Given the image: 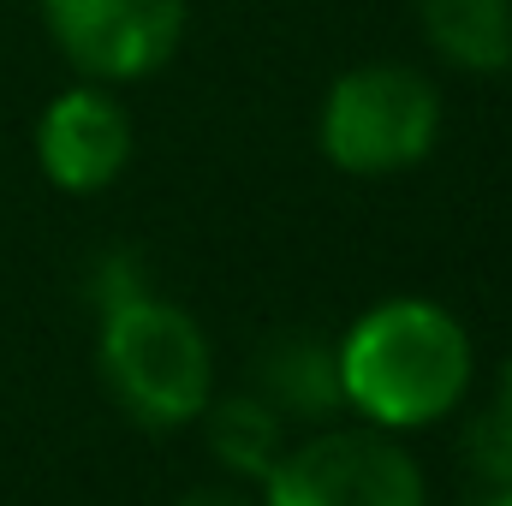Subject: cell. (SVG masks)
Segmentation results:
<instances>
[{
    "mask_svg": "<svg viewBox=\"0 0 512 506\" xmlns=\"http://www.w3.org/2000/svg\"><path fill=\"white\" fill-rule=\"evenodd\" d=\"M340 399L387 435L429 429L459 411L477 376L465 322L435 298H382L340 340Z\"/></svg>",
    "mask_w": 512,
    "mask_h": 506,
    "instance_id": "cell-1",
    "label": "cell"
},
{
    "mask_svg": "<svg viewBox=\"0 0 512 506\" xmlns=\"http://www.w3.org/2000/svg\"><path fill=\"white\" fill-rule=\"evenodd\" d=\"M96 370L131 423L161 435L191 429L215 399V346L203 322L155 292H137L126 304L102 310Z\"/></svg>",
    "mask_w": 512,
    "mask_h": 506,
    "instance_id": "cell-2",
    "label": "cell"
},
{
    "mask_svg": "<svg viewBox=\"0 0 512 506\" xmlns=\"http://www.w3.org/2000/svg\"><path fill=\"white\" fill-rule=\"evenodd\" d=\"M447 102L423 66L364 60L340 72L316 108V149L346 179H393L435 155Z\"/></svg>",
    "mask_w": 512,
    "mask_h": 506,
    "instance_id": "cell-3",
    "label": "cell"
},
{
    "mask_svg": "<svg viewBox=\"0 0 512 506\" xmlns=\"http://www.w3.org/2000/svg\"><path fill=\"white\" fill-rule=\"evenodd\" d=\"M262 506H429L423 465L376 423L316 429L262 477Z\"/></svg>",
    "mask_w": 512,
    "mask_h": 506,
    "instance_id": "cell-4",
    "label": "cell"
},
{
    "mask_svg": "<svg viewBox=\"0 0 512 506\" xmlns=\"http://www.w3.org/2000/svg\"><path fill=\"white\" fill-rule=\"evenodd\" d=\"M54 54L90 84H143L185 42V0H36Z\"/></svg>",
    "mask_w": 512,
    "mask_h": 506,
    "instance_id": "cell-5",
    "label": "cell"
},
{
    "mask_svg": "<svg viewBox=\"0 0 512 506\" xmlns=\"http://www.w3.org/2000/svg\"><path fill=\"white\" fill-rule=\"evenodd\" d=\"M131 114L114 84H66L36 114V167L66 197H96L131 167Z\"/></svg>",
    "mask_w": 512,
    "mask_h": 506,
    "instance_id": "cell-6",
    "label": "cell"
},
{
    "mask_svg": "<svg viewBox=\"0 0 512 506\" xmlns=\"http://www.w3.org/2000/svg\"><path fill=\"white\" fill-rule=\"evenodd\" d=\"M417 36L459 78L512 72V0H417Z\"/></svg>",
    "mask_w": 512,
    "mask_h": 506,
    "instance_id": "cell-7",
    "label": "cell"
},
{
    "mask_svg": "<svg viewBox=\"0 0 512 506\" xmlns=\"http://www.w3.org/2000/svg\"><path fill=\"white\" fill-rule=\"evenodd\" d=\"M256 393L286 423H328L340 399V358L316 334H274L256 358Z\"/></svg>",
    "mask_w": 512,
    "mask_h": 506,
    "instance_id": "cell-8",
    "label": "cell"
},
{
    "mask_svg": "<svg viewBox=\"0 0 512 506\" xmlns=\"http://www.w3.org/2000/svg\"><path fill=\"white\" fill-rule=\"evenodd\" d=\"M197 423H209L203 435H209V453H215V465L221 471H233V477H251L262 483L274 465H280V453L292 447L286 441V417L262 399V393H227V399H209L203 405V417Z\"/></svg>",
    "mask_w": 512,
    "mask_h": 506,
    "instance_id": "cell-9",
    "label": "cell"
},
{
    "mask_svg": "<svg viewBox=\"0 0 512 506\" xmlns=\"http://www.w3.org/2000/svg\"><path fill=\"white\" fill-rule=\"evenodd\" d=\"M465 459H471V471H477L489 489L512 483V358L501 364L495 399H489V405L471 417V429H465Z\"/></svg>",
    "mask_w": 512,
    "mask_h": 506,
    "instance_id": "cell-10",
    "label": "cell"
},
{
    "mask_svg": "<svg viewBox=\"0 0 512 506\" xmlns=\"http://www.w3.org/2000/svg\"><path fill=\"white\" fill-rule=\"evenodd\" d=\"M137 292H149V280H143V268H137L131 251H108L90 268V304H96V316L114 310V304H126V298H137Z\"/></svg>",
    "mask_w": 512,
    "mask_h": 506,
    "instance_id": "cell-11",
    "label": "cell"
},
{
    "mask_svg": "<svg viewBox=\"0 0 512 506\" xmlns=\"http://www.w3.org/2000/svg\"><path fill=\"white\" fill-rule=\"evenodd\" d=\"M173 506H256L245 489H233V483H203V489H191V495H179Z\"/></svg>",
    "mask_w": 512,
    "mask_h": 506,
    "instance_id": "cell-12",
    "label": "cell"
},
{
    "mask_svg": "<svg viewBox=\"0 0 512 506\" xmlns=\"http://www.w3.org/2000/svg\"><path fill=\"white\" fill-rule=\"evenodd\" d=\"M477 506H512V483H501V489H489V495H483Z\"/></svg>",
    "mask_w": 512,
    "mask_h": 506,
    "instance_id": "cell-13",
    "label": "cell"
}]
</instances>
